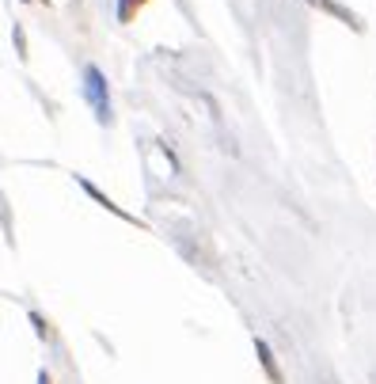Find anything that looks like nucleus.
Here are the masks:
<instances>
[{"label":"nucleus","instance_id":"obj_1","mask_svg":"<svg viewBox=\"0 0 376 384\" xmlns=\"http://www.w3.org/2000/svg\"><path fill=\"white\" fill-rule=\"evenodd\" d=\"M84 80H87V100L95 103L99 122H110V100H107V80H103V73H99V69H87Z\"/></svg>","mask_w":376,"mask_h":384},{"label":"nucleus","instance_id":"obj_2","mask_svg":"<svg viewBox=\"0 0 376 384\" xmlns=\"http://www.w3.org/2000/svg\"><path fill=\"white\" fill-rule=\"evenodd\" d=\"M255 350H259V361H262V369H267V377L274 380V384H285V377H281V369H278V361H274V350L262 343V338H255Z\"/></svg>","mask_w":376,"mask_h":384},{"label":"nucleus","instance_id":"obj_3","mask_svg":"<svg viewBox=\"0 0 376 384\" xmlns=\"http://www.w3.org/2000/svg\"><path fill=\"white\" fill-rule=\"evenodd\" d=\"M312 4H319V8H327L331 16H342V19H346V23H353V16H350V12H342V8L335 4V0H312Z\"/></svg>","mask_w":376,"mask_h":384},{"label":"nucleus","instance_id":"obj_4","mask_svg":"<svg viewBox=\"0 0 376 384\" xmlns=\"http://www.w3.org/2000/svg\"><path fill=\"white\" fill-rule=\"evenodd\" d=\"M134 4H145V0H126V4H122V19L134 16Z\"/></svg>","mask_w":376,"mask_h":384},{"label":"nucleus","instance_id":"obj_5","mask_svg":"<svg viewBox=\"0 0 376 384\" xmlns=\"http://www.w3.org/2000/svg\"><path fill=\"white\" fill-rule=\"evenodd\" d=\"M38 384H50V373H38Z\"/></svg>","mask_w":376,"mask_h":384}]
</instances>
